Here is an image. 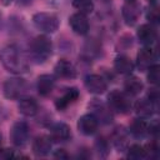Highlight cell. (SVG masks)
Masks as SVG:
<instances>
[{
    "label": "cell",
    "instance_id": "obj_1",
    "mask_svg": "<svg viewBox=\"0 0 160 160\" xmlns=\"http://www.w3.org/2000/svg\"><path fill=\"white\" fill-rule=\"evenodd\" d=\"M30 58L28 51H25L18 44H9L4 46L0 51V62L2 66L14 75H21L29 71Z\"/></svg>",
    "mask_w": 160,
    "mask_h": 160
},
{
    "label": "cell",
    "instance_id": "obj_2",
    "mask_svg": "<svg viewBox=\"0 0 160 160\" xmlns=\"http://www.w3.org/2000/svg\"><path fill=\"white\" fill-rule=\"evenodd\" d=\"M28 54L31 61L36 64H44L52 55V42L46 34L35 36L28 49Z\"/></svg>",
    "mask_w": 160,
    "mask_h": 160
},
{
    "label": "cell",
    "instance_id": "obj_3",
    "mask_svg": "<svg viewBox=\"0 0 160 160\" xmlns=\"http://www.w3.org/2000/svg\"><path fill=\"white\" fill-rule=\"evenodd\" d=\"M106 104L114 114H128L132 108L131 96L124 90H111L108 94Z\"/></svg>",
    "mask_w": 160,
    "mask_h": 160
},
{
    "label": "cell",
    "instance_id": "obj_4",
    "mask_svg": "<svg viewBox=\"0 0 160 160\" xmlns=\"http://www.w3.org/2000/svg\"><path fill=\"white\" fill-rule=\"evenodd\" d=\"M4 96L9 100H19L24 98L28 92V82L24 78L15 75L8 78L2 85Z\"/></svg>",
    "mask_w": 160,
    "mask_h": 160
},
{
    "label": "cell",
    "instance_id": "obj_5",
    "mask_svg": "<svg viewBox=\"0 0 160 160\" xmlns=\"http://www.w3.org/2000/svg\"><path fill=\"white\" fill-rule=\"evenodd\" d=\"M32 24L34 26L40 30L42 34H52L59 29L60 25V20L58 18V15L52 14V12H46V11H41V12H36L32 16Z\"/></svg>",
    "mask_w": 160,
    "mask_h": 160
},
{
    "label": "cell",
    "instance_id": "obj_6",
    "mask_svg": "<svg viewBox=\"0 0 160 160\" xmlns=\"http://www.w3.org/2000/svg\"><path fill=\"white\" fill-rule=\"evenodd\" d=\"M30 139V128L25 121H16L10 130V140L16 148H24Z\"/></svg>",
    "mask_w": 160,
    "mask_h": 160
},
{
    "label": "cell",
    "instance_id": "obj_7",
    "mask_svg": "<svg viewBox=\"0 0 160 160\" xmlns=\"http://www.w3.org/2000/svg\"><path fill=\"white\" fill-rule=\"evenodd\" d=\"M84 85L91 94L100 95L108 90V79L100 74H88L84 78Z\"/></svg>",
    "mask_w": 160,
    "mask_h": 160
},
{
    "label": "cell",
    "instance_id": "obj_8",
    "mask_svg": "<svg viewBox=\"0 0 160 160\" xmlns=\"http://www.w3.org/2000/svg\"><path fill=\"white\" fill-rule=\"evenodd\" d=\"M89 108H90V110H91L90 112L94 114V116L98 119V121H99L100 124L106 125V124H110V122L112 121V119H114V112L111 111V109L108 106L106 102H102V101L95 99V100H92V101L90 102Z\"/></svg>",
    "mask_w": 160,
    "mask_h": 160
},
{
    "label": "cell",
    "instance_id": "obj_9",
    "mask_svg": "<svg viewBox=\"0 0 160 160\" xmlns=\"http://www.w3.org/2000/svg\"><path fill=\"white\" fill-rule=\"evenodd\" d=\"M141 15V6L138 1H125L121 8V16L128 26H132L138 22Z\"/></svg>",
    "mask_w": 160,
    "mask_h": 160
},
{
    "label": "cell",
    "instance_id": "obj_10",
    "mask_svg": "<svg viewBox=\"0 0 160 160\" xmlns=\"http://www.w3.org/2000/svg\"><path fill=\"white\" fill-rule=\"evenodd\" d=\"M156 60H158L156 50L152 46H144L142 49H140V51L136 55L135 65L138 66L139 70L146 71V69L149 66H151L152 64H155Z\"/></svg>",
    "mask_w": 160,
    "mask_h": 160
},
{
    "label": "cell",
    "instance_id": "obj_11",
    "mask_svg": "<svg viewBox=\"0 0 160 160\" xmlns=\"http://www.w3.org/2000/svg\"><path fill=\"white\" fill-rule=\"evenodd\" d=\"M49 136L52 142H66L71 139V129L65 122H52L49 126Z\"/></svg>",
    "mask_w": 160,
    "mask_h": 160
},
{
    "label": "cell",
    "instance_id": "obj_12",
    "mask_svg": "<svg viewBox=\"0 0 160 160\" xmlns=\"http://www.w3.org/2000/svg\"><path fill=\"white\" fill-rule=\"evenodd\" d=\"M136 38L142 46H152L158 39V30L155 25L149 22L142 24L139 26L136 31Z\"/></svg>",
    "mask_w": 160,
    "mask_h": 160
},
{
    "label": "cell",
    "instance_id": "obj_13",
    "mask_svg": "<svg viewBox=\"0 0 160 160\" xmlns=\"http://www.w3.org/2000/svg\"><path fill=\"white\" fill-rule=\"evenodd\" d=\"M99 125H100V122L98 121V119L91 112L81 115L78 120V130L82 135H86V136L94 135L98 131Z\"/></svg>",
    "mask_w": 160,
    "mask_h": 160
},
{
    "label": "cell",
    "instance_id": "obj_14",
    "mask_svg": "<svg viewBox=\"0 0 160 160\" xmlns=\"http://www.w3.org/2000/svg\"><path fill=\"white\" fill-rule=\"evenodd\" d=\"M130 140V134L129 130H126L124 126H116L111 131L110 135V142L119 150V151H125Z\"/></svg>",
    "mask_w": 160,
    "mask_h": 160
},
{
    "label": "cell",
    "instance_id": "obj_15",
    "mask_svg": "<svg viewBox=\"0 0 160 160\" xmlns=\"http://www.w3.org/2000/svg\"><path fill=\"white\" fill-rule=\"evenodd\" d=\"M69 25H70L71 30L78 35H86L89 32V29H90L88 16L85 14H81L78 11L74 12L69 18Z\"/></svg>",
    "mask_w": 160,
    "mask_h": 160
},
{
    "label": "cell",
    "instance_id": "obj_16",
    "mask_svg": "<svg viewBox=\"0 0 160 160\" xmlns=\"http://www.w3.org/2000/svg\"><path fill=\"white\" fill-rule=\"evenodd\" d=\"M135 112L138 115V118H142V119H150L154 116L155 112H158L159 105H155L154 102H151L146 96L144 99H140L135 102L134 105Z\"/></svg>",
    "mask_w": 160,
    "mask_h": 160
},
{
    "label": "cell",
    "instance_id": "obj_17",
    "mask_svg": "<svg viewBox=\"0 0 160 160\" xmlns=\"http://www.w3.org/2000/svg\"><path fill=\"white\" fill-rule=\"evenodd\" d=\"M31 149L36 156H46L52 150V141L49 135H39L32 140Z\"/></svg>",
    "mask_w": 160,
    "mask_h": 160
},
{
    "label": "cell",
    "instance_id": "obj_18",
    "mask_svg": "<svg viewBox=\"0 0 160 160\" xmlns=\"http://www.w3.org/2000/svg\"><path fill=\"white\" fill-rule=\"evenodd\" d=\"M18 110H19V112L21 115H24L26 118H31V116H35V115L39 114L40 108H39L38 101L34 98H30V96L25 95L24 98L19 99Z\"/></svg>",
    "mask_w": 160,
    "mask_h": 160
},
{
    "label": "cell",
    "instance_id": "obj_19",
    "mask_svg": "<svg viewBox=\"0 0 160 160\" xmlns=\"http://www.w3.org/2000/svg\"><path fill=\"white\" fill-rule=\"evenodd\" d=\"M128 130L130 136L138 140H142L149 136V122L146 121V119L136 118L135 120H132Z\"/></svg>",
    "mask_w": 160,
    "mask_h": 160
},
{
    "label": "cell",
    "instance_id": "obj_20",
    "mask_svg": "<svg viewBox=\"0 0 160 160\" xmlns=\"http://www.w3.org/2000/svg\"><path fill=\"white\" fill-rule=\"evenodd\" d=\"M79 96H80V91L78 90V88H69L60 98L55 100V108L59 111H64L71 104H74L79 99Z\"/></svg>",
    "mask_w": 160,
    "mask_h": 160
},
{
    "label": "cell",
    "instance_id": "obj_21",
    "mask_svg": "<svg viewBox=\"0 0 160 160\" xmlns=\"http://www.w3.org/2000/svg\"><path fill=\"white\" fill-rule=\"evenodd\" d=\"M54 72H55L56 78L70 80V79H74L76 76V68L69 60L61 59L56 62V65L54 68Z\"/></svg>",
    "mask_w": 160,
    "mask_h": 160
},
{
    "label": "cell",
    "instance_id": "obj_22",
    "mask_svg": "<svg viewBox=\"0 0 160 160\" xmlns=\"http://www.w3.org/2000/svg\"><path fill=\"white\" fill-rule=\"evenodd\" d=\"M55 88V78L50 74H42L36 80V90L40 96H49Z\"/></svg>",
    "mask_w": 160,
    "mask_h": 160
},
{
    "label": "cell",
    "instance_id": "obj_23",
    "mask_svg": "<svg viewBox=\"0 0 160 160\" xmlns=\"http://www.w3.org/2000/svg\"><path fill=\"white\" fill-rule=\"evenodd\" d=\"M134 68H135V64L126 55H118L114 60V69L116 72L121 75H125V76L131 75L134 71Z\"/></svg>",
    "mask_w": 160,
    "mask_h": 160
},
{
    "label": "cell",
    "instance_id": "obj_24",
    "mask_svg": "<svg viewBox=\"0 0 160 160\" xmlns=\"http://www.w3.org/2000/svg\"><path fill=\"white\" fill-rule=\"evenodd\" d=\"M142 89H144V84L139 78L134 75H128V78L124 81V91L128 95L136 96L142 91Z\"/></svg>",
    "mask_w": 160,
    "mask_h": 160
},
{
    "label": "cell",
    "instance_id": "obj_25",
    "mask_svg": "<svg viewBox=\"0 0 160 160\" xmlns=\"http://www.w3.org/2000/svg\"><path fill=\"white\" fill-rule=\"evenodd\" d=\"M95 150L98 152V155L100 158H106L110 152V148H111V142L110 139L105 138V136H98L95 140Z\"/></svg>",
    "mask_w": 160,
    "mask_h": 160
},
{
    "label": "cell",
    "instance_id": "obj_26",
    "mask_svg": "<svg viewBox=\"0 0 160 160\" xmlns=\"http://www.w3.org/2000/svg\"><path fill=\"white\" fill-rule=\"evenodd\" d=\"M101 49H100V45L95 41H88L85 45H84V49H82V56L86 59V60H91V59H96L100 54Z\"/></svg>",
    "mask_w": 160,
    "mask_h": 160
},
{
    "label": "cell",
    "instance_id": "obj_27",
    "mask_svg": "<svg viewBox=\"0 0 160 160\" xmlns=\"http://www.w3.org/2000/svg\"><path fill=\"white\" fill-rule=\"evenodd\" d=\"M145 18L149 21V24H151V25L156 26L159 24V21H160V10H159L158 2H150V5L146 8Z\"/></svg>",
    "mask_w": 160,
    "mask_h": 160
},
{
    "label": "cell",
    "instance_id": "obj_28",
    "mask_svg": "<svg viewBox=\"0 0 160 160\" xmlns=\"http://www.w3.org/2000/svg\"><path fill=\"white\" fill-rule=\"evenodd\" d=\"M126 158L128 159H132V160H140V159H145V149L142 145L140 144H131L128 145L126 148Z\"/></svg>",
    "mask_w": 160,
    "mask_h": 160
},
{
    "label": "cell",
    "instance_id": "obj_29",
    "mask_svg": "<svg viewBox=\"0 0 160 160\" xmlns=\"http://www.w3.org/2000/svg\"><path fill=\"white\" fill-rule=\"evenodd\" d=\"M72 6L78 10V12H81V14H85V15H89L94 11V1L92 0H72Z\"/></svg>",
    "mask_w": 160,
    "mask_h": 160
},
{
    "label": "cell",
    "instance_id": "obj_30",
    "mask_svg": "<svg viewBox=\"0 0 160 160\" xmlns=\"http://www.w3.org/2000/svg\"><path fill=\"white\" fill-rule=\"evenodd\" d=\"M145 149V159H158L159 156V152H160V148H159V144L155 139H152L149 144H146L144 146Z\"/></svg>",
    "mask_w": 160,
    "mask_h": 160
},
{
    "label": "cell",
    "instance_id": "obj_31",
    "mask_svg": "<svg viewBox=\"0 0 160 160\" xmlns=\"http://www.w3.org/2000/svg\"><path fill=\"white\" fill-rule=\"evenodd\" d=\"M148 74H146V78H148V81L152 85H156L158 81H159V76H160V71H159V65L158 62L152 64L151 66H149L146 69Z\"/></svg>",
    "mask_w": 160,
    "mask_h": 160
},
{
    "label": "cell",
    "instance_id": "obj_32",
    "mask_svg": "<svg viewBox=\"0 0 160 160\" xmlns=\"http://www.w3.org/2000/svg\"><path fill=\"white\" fill-rule=\"evenodd\" d=\"M20 155H18L12 149H0V159L2 160H9V159H14V158H19Z\"/></svg>",
    "mask_w": 160,
    "mask_h": 160
},
{
    "label": "cell",
    "instance_id": "obj_33",
    "mask_svg": "<svg viewBox=\"0 0 160 160\" xmlns=\"http://www.w3.org/2000/svg\"><path fill=\"white\" fill-rule=\"evenodd\" d=\"M54 158H56V159H69V154L64 149H58L54 152Z\"/></svg>",
    "mask_w": 160,
    "mask_h": 160
},
{
    "label": "cell",
    "instance_id": "obj_34",
    "mask_svg": "<svg viewBox=\"0 0 160 160\" xmlns=\"http://www.w3.org/2000/svg\"><path fill=\"white\" fill-rule=\"evenodd\" d=\"M16 4H19V5H21V6H26V5H30L34 0H14Z\"/></svg>",
    "mask_w": 160,
    "mask_h": 160
},
{
    "label": "cell",
    "instance_id": "obj_35",
    "mask_svg": "<svg viewBox=\"0 0 160 160\" xmlns=\"http://www.w3.org/2000/svg\"><path fill=\"white\" fill-rule=\"evenodd\" d=\"M0 2H1L2 5H5V6H8V5H10L11 2H14V0H0Z\"/></svg>",
    "mask_w": 160,
    "mask_h": 160
},
{
    "label": "cell",
    "instance_id": "obj_36",
    "mask_svg": "<svg viewBox=\"0 0 160 160\" xmlns=\"http://www.w3.org/2000/svg\"><path fill=\"white\" fill-rule=\"evenodd\" d=\"M4 118H5V110H4V109H2V106L0 105V121H1Z\"/></svg>",
    "mask_w": 160,
    "mask_h": 160
},
{
    "label": "cell",
    "instance_id": "obj_37",
    "mask_svg": "<svg viewBox=\"0 0 160 160\" xmlns=\"http://www.w3.org/2000/svg\"><path fill=\"white\" fill-rule=\"evenodd\" d=\"M1 144H2V136H1V134H0V146H1Z\"/></svg>",
    "mask_w": 160,
    "mask_h": 160
},
{
    "label": "cell",
    "instance_id": "obj_38",
    "mask_svg": "<svg viewBox=\"0 0 160 160\" xmlns=\"http://www.w3.org/2000/svg\"><path fill=\"white\" fill-rule=\"evenodd\" d=\"M149 2H158V0H148Z\"/></svg>",
    "mask_w": 160,
    "mask_h": 160
},
{
    "label": "cell",
    "instance_id": "obj_39",
    "mask_svg": "<svg viewBox=\"0 0 160 160\" xmlns=\"http://www.w3.org/2000/svg\"><path fill=\"white\" fill-rule=\"evenodd\" d=\"M1 20H2V18H1V12H0V26H1Z\"/></svg>",
    "mask_w": 160,
    "mask_h": 160
},
{
    "label": "cell",
    "instance_id": "obj_40",
    "mask_svg": "<svg viewBox=\"0 0 160 160\" xmlns=\"http://www.w3.org/2000/svg\"><path fill=\"white\" fill-rule=\"evenodd\" d=\"M125 1H138V0H125Z\"/></svg>",
    "mask_w": 160,
    "mask_h": 160
}]
</instances>
